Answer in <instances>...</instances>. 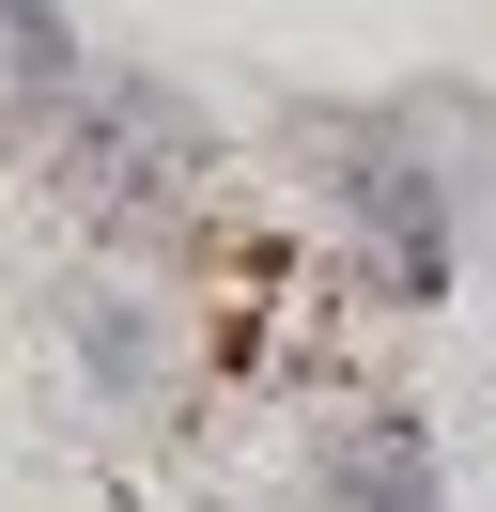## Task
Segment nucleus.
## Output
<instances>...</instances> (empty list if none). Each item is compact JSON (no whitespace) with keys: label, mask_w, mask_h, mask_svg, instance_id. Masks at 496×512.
<instances>
[{"label":"nucleus","mask_w":496,"mask_h":512,"mask_svg":"<svg viewBox=\"0 0 496 512\" xmlns=\"http://www.w3.org/2000/svg\"><path fill=\"white\" fill-rule=\"evenodd\" d=\"M202 171H217V140H202V109H186L171 78H93L78 125H62V202H78V218H109V233L186 218V202H202Z\"/></svg>","instance_id":"obj_2"},{"label":"nucleus","mask_w":496,"mask_h":512,"mask_svg":"<svg viewBox=\"0 0 496 512\" xmlns=\"http://www.w3.org/2000/svg\"><path fill=\"white\" fill-rule=\"evenodd\" d=\"M78 32H62V0H0V156L47 125H78Z\"/></svg>","instance_id":"obj_5"},{"label":"nucleus","mask_w":496,"mask_h":512,"mask_svg":"<svg viewBox=\"0 0 496 512\" xmlns=\"http://www.w3.org/2000/svg\"><path fill=\"white\" fill-rule=\"evenodd\" d=\"M310 481H326V512H450L434 497V435L403 404H341L326 450H310Z\"/></svg>","instance_id":"obj_4"},{"label":"nucleus","mask_w":496,"mask_h":512,"mask_svg":"<svg viewBox=\"0 0 496 512\" xmlns=\"http://www.w3.org/2000/svg\"><path fill=\"white\" fill-rule=\"evenodd\" d=\"M62 342H78V373H93V404H124V419H155L186 388V311H171V280H78L62 295Z\"/></svg>","instance_id":"obj_3"},{"label":"nucleus","mask_w":496,"mask_h":512,"mask_svg":"<svg viewBox=\"0 0 496 512\" xmlns=\"http://www.w3.org/2000/svg\"><path fill=\"white\" fill-rule=\"evenodd\" d=\"M434 125H450V109H295V156H310V187L341 202V233H357V280L388 295V311L450 295L465 171L434 156Z\"/></svg>","instance_id":"obj_1"}]
</instances>
